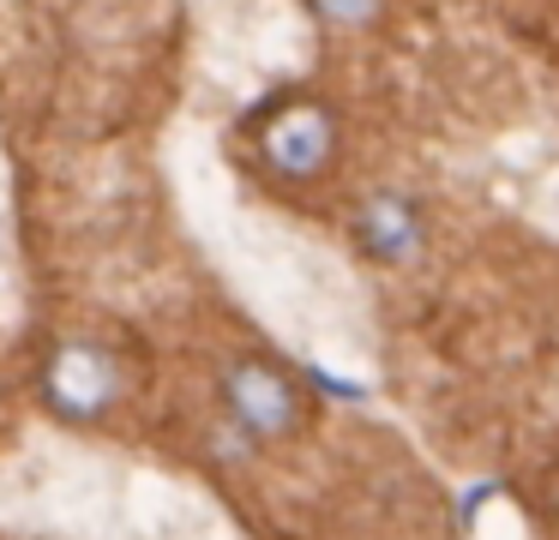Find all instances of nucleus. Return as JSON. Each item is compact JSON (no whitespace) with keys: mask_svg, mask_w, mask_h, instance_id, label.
Segmentation results:
<instances>
[{"mask_svg":"<svg viewBox=\"0 0 559 540\" xmlns=\"http://www.w3.org/2000/svg\"><path fill=\"white\" fill-rule=\"evenodd\" d=\"M307 7H313V19L325 31H367L385 12V0H307Z\"/></svg>","mask_w":559,"mask_h":540,"instance_id":"obj_5","label":"nucleus"},{"mask_svg":"<svg viewBox=\"0 0 559 540\" xmlns=\"http://www.w3.org/2000/svg\"><path fill=\"white\" fill-rule=\"evenodd\" d=\"M37 403L67 432H109L133 403V367L115 343L85 331H67L43 348L37 367Z\"/></svg>","mask_w":559,"mask_h":540,"instance_id":"obj_2","label":"nucleus"},{"mask_svg":"<svg viewBox=\"0 0 559 540\" xmlns=\"http://www.w3.org/2000/svg\"><path fill=\"white\" fill-rule=\"evenodd\" d=\"M349 240L367 264L379 271H403L427 252V216L409 192H367L349 216Z\"/></svg>","mask_w":559,"mask_h":540,"instance_id":"obj_4","label":"nucleus"},{"mask_svg":"<svg viewBox=\"0 0 559 540\" xmlns=\"http://www.w3.org/2000/svg\"><path fill=\"white\" fill-rule=\"evenodd\" d=\"M217 415L235 451H289L313 432V384L277 355H241L217 360Z\"/></svg>","mask_w":559,"mask_h":540,"instance_id":"obj_1","label":"nucleus"},{"mask_svg":"<svg viewBox=\"0 0 559 540\" xmlns=\"http://www.w3.org/2000/svg\"><path fill=\"white\" fill-rule=\"evenodd\" d=\"M337 151H343V127L325 96H289L253 127V163L283 192H307L319 180H331Z\"/></svg>","mask_w":559,"mask_h":540,"instance_id":"obj_3","label":"nucleus"}]
</instances>
